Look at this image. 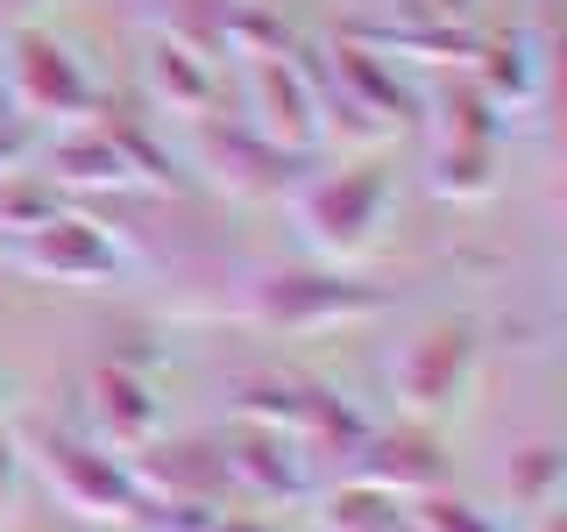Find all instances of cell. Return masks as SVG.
I'll list each match as a JSON object with an SVG mask.
<instances>
[{"label": "cell", "instance_id": "1", "mask_svg": "<svg viewBox=\"0 0 567 532\" xmlns=\"http://www.w3.org/2000/svg\"><path fill=\"white\" fill-rule=\"evenodd\" d=\"M390 206H398V177H390L383 156H354V164L312 171L291 185V221L298 242L312 248L327 270H354L383 248Z\"/></svg>", "mask_w": 567, "mask_h": 532}, {"label": "cell", "instance_id": "2", "mask_svg": "<svg viewBox=\"0 0 567 532\" xmlns=\"http://www.w3.org/2000/svg\"><path fill=\"white\" fill-rule=\"evenodd\" d=\"M227 313L248 319L262 334H333V327H362V319H383L390 313V291L354 270H256L235 284Z\"/></svg>", "mask_w": 567, "mask_h": 532}, {"label": "cell", "instance_id": "3", "mask_svg": "<svg viewBox=\"0 0 567 532\" xmlns=\"http://www.w3.org/2000/svg\"><path fill=\"white\" fill-rule=\"evenodd\" d=\"M22 461H35L43 490L58 497L71 519L85 525H142V490L128 475V461L106 454L93 433H71V426H35L22 440Z\"/></svg>", "mask_w": 567, "mask_h": 532}, {"label": "cell", "instance_id": "4", "mask_svg": "<svg viewBox=\"0 0 567 532\" xmlns=\"http://www.w3.org/2000/svg\"><path fill=\"white\" fill-rule=\"evenodd\" d=\"M504 135H511V121L454 71V79L433 93V156H425L433 200H454V206L489 200L496 171H504Z\"/></svg>", "mask_w": 567, "mask_h": 532}, {"label": "cell", "instance_id": "5", "mask_svg": "<svg viewBox=\"0 0 567 532\" xmlns=\"http://www.w3.org/2000/svg\"><path fill=\"white\" fill-rule=\"evenodd\" d=\"M0 93H8V114L22 121L29 135H58V129H79L93 114L100 85L93 71L79 64V50L50 29H8V58H0Z\"/></svg>", "mask_w": 567, "mask_h": 532}, {"label": "cell", "instance_id": "6", "mask_svg": "<svg viewBox=\"0 0 567 532\" xmlns=\"http://www.w3.org/2000/svg\"><path fill=\"white\" fill-rule=\"evenodd\" d=\"M235 419H256V426H277L291 433L312 461L319 454H354L369 440V419L354 412L341 390L312 383V377H284V369H262V377H241L235 383Z\"/></svg>", "mask_w": 567, "mask_h": 532}, {"label": "cell", "instance_id": "7", "mask_svg": "<svg viewBox=\"0 0 567 532\" xmlns=\"http://www.w3.org/2000/svg\"><path fill=\"white\" fill-rule=\"evenodd\" d=\"M475 362H483V327H475V319H433V327L398 355V369H390V390H398L404 419L433 426L440 412H454L475 383Z\"/></svg>", "mask_w": 567, "mask_h": 532}, {"label": "cell", "instance_id": "8", "mask_svg": "<svg viewBox=\"0 0 567 532\" xmlns=\"http://www.w3.org/2000/svg\"><path fill=\"white\" fill-rule=\"evenodd\" d=\"M298 164H306V156H284L277 142H262L241 114L235 121L227 114L192 121V171H199L213 192H227V200H291Z\"/></svg>", "mask_w": 567, "mask_h": 532}, {"label": "cell", "instance_id": "9", "mask_svg": "<svg viewBox=\"0 0 567 532\" xmlns=\"http://www.w3.org/2000/svg\"><path fill=\"white\" fill-rule=\"evenodd\" d=\"M213 448H220L235 504H248V511H277V504H306L312 497V454L298 448L291 433H277V426L227 419L220 433H213Z\"/></svg>", "mask_w": 567, "mask_h": 532}, {"label": "cell", "instance_id": "10", "mask_svg": "<svg viewBox=\"0 0 567 532\" xmlns=\"http://www.w3.org/2000/svg\"><path fill=\"white\" fill-rule=\"evenodd\" d=\"M0 263H14L22 277H43V284H71V291H93L121 270V248L100 221L85 213H50L43 227L29 235H8L0 242Z\"/></svg>", "mask_w": 567, "mask_h": 532}, {"label": "cell", "instance_id": "11", "mask_svg": "<svg viewBox=\"0 0 567 532\" xmlns=\"http://www.w3.org/2000/svg\"><path fill=\"white\" fill-rule=\"evenodd\" d=\"M291 50H277V58H235L241 64V121L262 142H277L284 156H319L327 142H319L312 85H306V71H298Z\"/></svg>", "mask_w": 567, "mask_h": 532}, {"label": "cell", "instance_id": "12", "mask_svg": "<svg viewBox=\"0 0 567 532\" xmlns=\"http://www.w3.org/2000/svg\"><path fill=\"white\" fill-rule=\"evenodd\" d=\"M85 426H93V440L106 454H142L150 440H164V398H156V377L135 362H100L93 377H85Z\"/></svg>", "mask_w": 567, "mask_h": 532}, {"label": "cell", "instance_id": "13", "mask_svg": "<svg viewBox=\"0 0 567 532\" xmlns=\"http://www.w3.org/2000/svg\"><path fill=\"white\" fill-rule=\"evenodd\" d=\"M348 475L383 497H398V504H412V497H433L447 490V448H440L433 426L404 419V426H369V440L348 454Z\"/></svg>", "mask_w": 567, "mask_h": 532}, {"label": "cell", "instance_id": "14", "mask_svg": "<svg viewBox=\"0 0 567 532\" xmlns=\"http://www.w3.org/2000/svg\"><path fill=\"white\" fill-rule=\"evenodd\" d=\"M128 475L142 504H235L213 440H150L142 454H128Z\"/></svg>", "mask_w": 567, "mask_h": 532}, {"label": "cell", "instance_id": "15", "mask_svg": "<svg viewBox=\"0 0 567 532\" xmlns=\"http://www.w3.org/2000/svg\"><path fill=\"white\" fill-rule=\"evenodd\" d=\"M319 58H327L333 93H341L362 121H377L383 135H398L404 121L419 114L412 85H404V79H398V64H383L377 50H362V43H348V35H333V43H319Z\"/></svg>", "mask_w": 567, "mask_h": 532}, {"label": "cell", "instance_id": "16", "mask_svg": "<svg viewBox=\"0 0 567 532\" xmlns=\"http://www.w3.org/2000/svg\"><path fill=\"white\" fill-rule=\"evenodd\" d=\"M348 43H362V50H377L383 64H425V71H461L468 64V50H475V35L483 29H468V22H433V14H390V22H348L341 29Z\"/></svg>", "mask_w": 567, "mask_h": 532}, {"label": "cell", "instance_id": "17", "mask_svg": "<svg viewBox=\"0 0 567 532\" xmlns=\"http://www.w3.org/2000/svg\"><path fill=\"white\" fill-rule=\"evenodd\" d=\"M142 93H150V106L164 121H206V114H220V64L185 43L150 35L142 43Z\"/></svg>", "mask_w": 567, "mask_h": 532}, {"label": "cell", "instance_id": "18", "mask_svg": "<svg viewBox=\"0 0 567 532\" xmlns=\"http://www.w3.org/2000/svg\"><path fill=\"white\" fill-rule=\"evenodd\" d=\"M35 171H43L58 192H79V200H121V192H135L128 164L114 156V142H106L93 121L50 135L43 150H35Z\"/></svg>", "mask_w": 567, "mask_h": 532}, {"label": "cell", "instance_id": "19", "mask_svg": "<svg viewBox=\"0 0 567 532\" xmlns=\"http://www.w3.org/2000/svg\"><path fill=\"white\" fill-rule=\"evenodd\" d=\"M461 79H468L475 93L511 121V114H525V106L539 100V50H532L518 29H489V35H475Z\"/></svg>", "mask_w": 567, "mask_h": 532}, {"label": "cell", "instance_id": "20", "mask_svg": "<svg viewBox=\"0 0 567 532\" xmlns=\"http://www.w3.org/2000/svg\"><path fill=\"white\" fill-rule=\"evenodd\" d=\"M93 129L114 142V156L128 164L135 185H150V192H177L185 185V171H177V156L164 150V135H156V114H135V106H114V100H93Z\"/></svg>", "mask_w": 567, "mask_h": 532}, {"label": "cell", "instance_id": "21", "mask_svg": "<svg viewBox=\"0 0 567 532\" xmlns=\"http://www.w3.org/2000/svg\"><path fill=\"white\" fill-rule=\"evenodd\" d=\"M235 8L241 0H150V35L185 43V50H199V58L220 64L227 58V14Z\"/></svg>", "mask_w": 567, "mask_h": 532}, {"label": "cell", "instance_id": "22", "mask_svg": "<svg viewBox=\"0 0 567 532\" xmlns=\"http://www.w3.org/2000/svg\"><path fill=\"white\" fill-rule=\"evenodd\" d=\"M504 490H511V511H525V519H546V511H560V497H567V454L554 448V440H539V448L511 454Z\"/></svg>", "mask_w": 567, "mask_h": 532}, {"label": "cell", "instance_id": "23", "mask_svg": "<svg viewBox=\"0 0 567 532\" xmlns=\"http://www.w3.org/2000/svg\"><path fill=\"white\" fill-rule=\"evenodd\" d=\"M398 519H404L398 497L354 483V475L341 490H327V504H319V532H398Z\"/></svg>", "mask_w": 567, "mask_h": 532}, {"label": "cell", "instance_id": "24", "mask_svg": "<svg viewBox=\"0 0 567 532\" xmlns=\"http://www.w3.org/2000/svg\"><path fill=\"white\" fill-rule=\"evenodd\" d=\"M50 213H64V192L43 171H0V242L43 227Z\"/></svg>", "mask_w": 567, "mask_h": 532}, {"label": "cell", "instance_id": "25", "mask_svg": "<svg viewBox=\"0 0 567 532\" xmlns=\"http://www.w3.org/2000/svg\"><path fill=\"white\" fill-rule=\"evenodd\" d=\"M404 525H419V532H496L489 511H475L468 497H447V490L412 497V504H404Z\"/></svg>", "mask_w": 567, "mask_h": 532}, {"label": "cell", "instance_id": "26", "mask_svg": "<svg viewBox=\"0 0 567 532\" xmlns=\"http://www.w3.org/2000/svg\"><path fill=\"white\" fill-rule=\"evenodd\" d=\"M14 483H22V440L0 426V511L14 504Z\"/></svg>", "mask_w": 567, "mask_h": 532}, {"label": "cell", "instance_id": "27", "mask_svg": "<svg viewBox=\"0 0 567 532\" xmlns=\"http://www.w3.org/2000/svg\"><path fill=\"white\" fill-rule=\"evenodd\" d=\"M475 0H404V14H433V22H468Z\"/></svg>", "mask_w": 567, "mask_h": 532}, {"label": "cell", "instance_id": "28", "mask_svg": "<svg viewBox=\"0 0 567 532\" xmlns=\"http://www.w3.org/2000/svg\"><path fill=\"white\" fill-rule=\"evenodd\" d=\"M43 8H50V0H0V22H8V29H29Z\"/></svg>", "mask_w": 567, "mask_h": 532}]
</instances>
